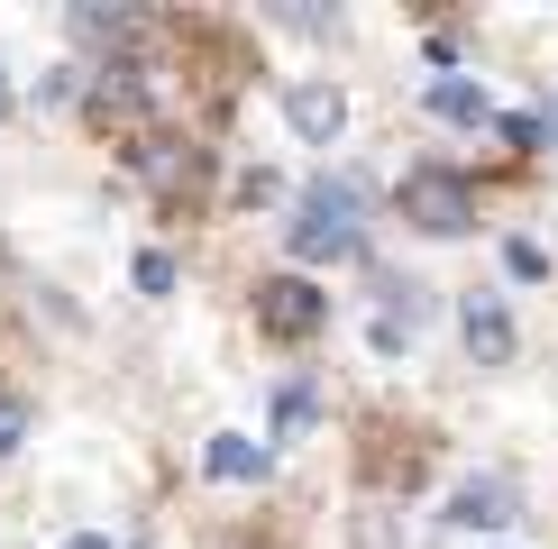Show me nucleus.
Returning <instances> with one entry per match:
<instances>
[{"label": "nucleus", "instance_id": "nucleus-7", "mask_svg": "<svg viewBox=\"0 0 558 549\" xmlns=\"http://www.w3.org/2000/svg\"><path fill=\"white\" fill-rule=\"evenodd\" d=\"M202 467H211L220 486H257V476L275 467V449H266V440H247V430H220V440L202 449Z\"/></svg>", "mask_w": 558, "mask_h": 549}, {"label": "nucleus", "instance_id": "nucleus-16", "mask_svg": "<svg viewBox=\"0 0 558 549\" xmlns=\"http://www.w3.org/2000/svg\"><path fill=\"white\" fill-rule=\"evenodd\" d=\"M64 549H110V540H64Z\"/></svg>", "mask_w": 558, "mask_h": 549}, {"label": "nucleus", "instance_id": "nucleus-2", "mask_svg": "<svg viewBox=\"0 0 558 549\" xmlns=\"http://www.w3.org/2000/svg\"><path fill=\"white\" fill-rule=\"evenodd\" d=\"M403 220L430 229V239H468V229H476V183L468 174H439V166L403 174Z\"/></svg>", "mask_w": 558, "mask_h": 549}, {"label": "nucleus", "instance_id": "nucleus-3", "mask_svg": "<svg viewBox=\"0 0 558 549\" xmlns=\"http://www.w3.org/2000/svg\"><path fill=\"white\" fill-rule=\"evenodd\" d=\"M257 320L275 339H312L320 320H330V293H320L312 274H275V284H257Z\"/></svg>", "mask_w": 558, "mask_h": 549}, {"label": "nucleus", "instance_id": "nucleus-12", "mask_svg": "<svg viewBox=\"0 0 558 549\" xmlns=\"http://www.w3.org/2000/svg\"><path fill=\"white\" fill-rule=\"evenodd\" d=\"M504 266H513L522 284H541V274H549V247H531V239H513V247H504Z\"/></svg>", "mask_w": 558, "mask_h": 549}, {"label": "nucleus", "instance_id": "nucleus-13", "mask_svg": "<svg viewBox=\"0 0 558 549\" xmlns=\"http://www.w3.org/2000/svg\"><path fill=\"white\" fill-rule=\"evenodd\" d=\"M19 440H28V403H19V394H0V457H10Z\"/></svg>", "mask_w": 558, "mask_h": 549}, {"label": "nucleus", "instance_id": "nucleus-4", "mask_svg": "<svg viewBox=\"0 0 558 549\" xmlns=\"http://www.w3.org/2000/svg\"><path fill=\"white\" fill-rule=\"evenodd\" d=\"M284 120H293L302 147H330V137L348 129V91H339V83H293V91H284Z\"/></svg>", "mask_w": 558, "mask_h": 549}, {"label": "nucleus", "instance_id": "nucleus-9", "mask_svg": "<svg viewBox=\"0 0 558 549\" xmlns=\"http://www.w3.org/2000/svg\"><path fill=\"white\" fill-rule=\"evenodd\" d=\"M74 37L83 46H129L137 37V10H74Z\"/></svg>", "mask_w": 558, "mask_h": 549}, {"label": "nucleus", "instance_id": "nucleus-11", "mask_svg": "<svg viewBox=\"0 0 558 549\" xmlns=\"http://www.w3.org/2000/svg\"><path fill=\"white\" fill-rule=\"evenodd\" d=\"M137 293H174V257H166V247H147V257H137Z\"/></svg>", "mask_w": 558, "mask_h": 549}, {"label": "nucleus", "instance_id": "nucleus-15", "mask_svg": "<svg viewBox=\"0 0 558 549\" xmlns=\"http://www.w3.org/2000/svg\"><path fill=\"white\" fill-rule=\"evenodd\" d=\"M10 101H19V91H10V64H0V120H10Z\"/></svg>", "mask_w": 558, "mask_h": 549}, {"label": "nucleus", "instance_id": "nucleus-5", "mask_svg": "<svg viewBox=\"0 0 558 549\" xmlns=\"http://www.w3.org/2000/svg\"><path fill=\"white\" fill-rule=\"evenodd\" d=\"M513 513H522V495L504 486V476H468V486L449 495V522H458V532H504Z\"/></svg>", "mask_w": 558, "mask_h": 549}, {"label": "nucleus", "instance_id": "nucleus-10", "mask_svg": "<svg viewBox=\"0 0 558 549\" xmlns=\"http://www.w3.org/2000/svg\"><path fill=\"white\" fill-rule=\"evenodd\" d=\"M302 422H312V385H284V394H275V440H293Z\"/></svg>", "mask_w": 558, "mask_h": 549}, {"label": "nucleus", "instance_id": "nucleus-1", "mask_svg": "<svg viewBox=\"0 0 558 549\" xmlns=\"http://www.w3.org/2000/svg\"><path fill=\"white\" fill-rule=\"evenodd\" d=\"M357 239H366V193L348 174H320L312 193H302V211L284 220V247L302 266H339V257H357Z\"/></svg>", "mask_w": 558, "mask_h": 549}, {"label": "nucleus", "instance_id": "nucleus-6", "mask_svg": "<svg viewBox=\"0 0 558 549\" xmlns=\"http://www.w3.org/2000/svg\"><path fill=\"white\" fill-rule=\"evenodd\" d=\"M458 330H468V349H476V366H504V357H513V312H504L495 293H476V303L458 312Z\"/></svg>", "mask_w": 558, "mask_h": 549}, {"label": "nucleus", "instance_id": "nucleus-8", "mask_svg": "<svg viewBox=\"0 0 558 549\" xmlns=\"http://www.w3.org/2000/svg\"><path fill=\"white\" fill-rule=\"evenodd\" d=\"M430 110H439V120H458V129H485V120H495V101H485L476 83H458V74L430 83Z\"/></svg>", "mask_w": 558, "mask_h": 549}, {"label": "nucleus", "instance_id": "nucleus-14", "mask_svg": "<svg viewBox=\"0 0 558 549\" xmlns=\"http://www.w3.org/2000/svg\"><path fill=\"white\" fill-rule=\"evenodd\" d=\"M504 137H513V147H541V137H549V120H541V110H513V120H495Z\"/></svg>", "mask_w": 558, "mask_h": 549}]
</instances>
